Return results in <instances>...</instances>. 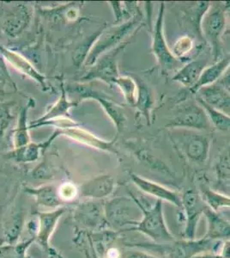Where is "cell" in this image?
<instances>
[{"instance_id": "cell-1", "label": "cell", "mask_w": 230, "mask_h": 258, "mask_svg": "<svg viewBox=\"0 0 230 258\" xmlns=\"http://www.w3.org/2000/svg\"><path fill=\"white\" fill-rule=\"evenodd\" d=\"M169 137L174 148L189 161L202 164L209 158L211 140L201 131L172 128L169 130Z\"/></svg>"}, {"instance_id": "cell-2", "label": "cell", "mask_w": 230, "mask_h": 258, "mask_svg": "<svg viewBox=\"0 0 230 258\" xmlns=\"http://www.w3.org/2000/svg\"><path fill=\"white\" fill-rule=\"evenodd\" d=\"M227 26L226 9L223 3L210 4L201 23L202 38L210 47L213 61L223 57L222 36Z\"/></svg>"}, {"instance_id": "cell-3", "label": "cell", "mask_w": 230, "mask_h": 258, "mask_svg": "<svg viewBox=\"0 0 230 258\" xmlns=\"http://www.w3.org/2000/svg\"><path fill=\"white\" fill-rule=\"evenodd\" d=\"M142 13H138L125 23L116 24L106 30L105 32L102 33L96 39L91 53L88 55L87 64H93L99 59L100 56L123 44V41L125 38L134 34L139 29L142 25Z\"/></svg>"}, {"instance_id": "cell-4", "label": "cell", "mask_w": 230, "mask_h": 258, "mask_svg": "<svg viewBox=\"0 0 230 258\" xmlns=\"http://www.w3.org/2000/svg\"><path fill=\"white\" fill-rule=\"evenodd\" d=\"M141 205L143 209V217L132 230L142 233L159 244L175 242V238L165 221L163 202L157 200L154 205L149 208H146L142 202Z\"/></svg>"}, {"instance_id": "cell-5", "label": "cell", "mask_w": 230, "mask_h": 258, "mask_svg": "<svg viewBox=\"0 0 230 258\" xmlns=\"http://www.w3.org/2000/svg\"><path fill=\"white\" fill-rule=\"evenodd\" d=\"M169 128H185L209 131L211 128L206 112L198 101H186L178 105L166 124Z\"/></svg>"}, {"instance_id": "cell-6", "label": "cell", "mask_w": 230, "mask_h": 258, "mask_svg": "<svg viewBox=\"0 0 230 258\" xmlns=\"http://www.w3.org/2000/svg\"><path fill=\"white\" fill-rule=\"evenodd\" d=\"M108 220L114 227L131 226L134 228L143 217L141 201L131 194V197L112 200L106 207Z\"/></svg>"}, {"instance_id": "cell-7", "label": "cell", "mask_w": 230, "mask_h": 258, "mask_svg": "<svg viewBox=\"0 0 230 258\" xmlns=\"http://www.w3.org/2000/svg\"><path fill=\"white\" fill-rule=\"evenodd\" d=\"M165 3H160L158 16L152 29L151 51L156 60L163 71L179 70L183 66L172 53L164 33Z\"/></svg>"}, {"instance_id": "cell-8", "label": "cell", "mask_w": 230, "mask_h": 258, "mask_svg": "<svg viewBox=\"0 0 230 258\" xmlns=\"http://www.w3.org/2000/svg\"><path fill=\"white\" fill-rule=\"evenodd\" d=\"M181 201L186 217L184 236L186 239H194L196 238L198 222L208 206L203 199L201 194L198 193L196 189L185 191L181 196Z\"/></svg>"}, {"instance_id": "cell-9", "label": "cell", "mask_w": 230, "mask_h": 258, "mask_svg": "<svg viewBox=\"0 0 230 258\" xmlns=\"http://www.w3.org/2000/svg\"><path fill=\"white\" fill-rule=\"evenodd\" d=\"M223 242L203 237L194 239L175 241L169 249L170 258H192L204 253H217Z\"/></svg>"}, {"instance_id": "cell-10", "label": "cell", "mask_w": 230, "mask_h": 258, "mask_svg": "<svg viewBox=\"0 0 230 258\" xmlns=\"http://www.w3.org/2000/svg\"><path fill=\"white\" fill-rule=\"evenodd\" d=\"M125 47V43H123L111 50L109 53L103 54L84 79L86 80H100L110 85H115L117 79L120 76L118 70V56Z\"/></svg>"}, {"instance_id": "cell-11", "label": "cell", "mask_w": 230, "mask_h": 258, "mask_svg": "<svg viewBox=\"0 0 230 258\" xmlns=\"http://www.w3.org/2000/svg\"><path fill=\"white\" fill-rule=\"evenodd\" d=\"M131 179L135 186L146 195H149L162 202L171 203L178 208H182L181 196L176 191L172 190L149 179L142 177L137 174H131Z\"/></svg>"}, {"instance_id": "cell-12", "label": "cell", "mask_w": 230, "mask_h": 258, "mask_svg": "<svg viewBox=\"0 0 230 258\" xmlns=\"http://www.w3.org/2000/svg\"><path fill=\"white\" fill-rule=\"evenodd\" d=\"M76 91L79 94L82 95L83 98H87V97L94 98L97 102H99L112 121L114 122V126H116L117 132L120 133L122 131L126 117H125V111L121 106L119 105L118 103L108 98V97L103 96L101 92L93 91L85 86L79 85L78 86Z\"/></svg>"}, {"instance_id": "cell-13", "label": "cell", "mask_w": 230, "mask_h": 258, "mask_svg": "<svg viewBox=\"0 0 230 258\" xmlns=\"http://www.w3.org/2000/svg\"><path fill=\"white\" fill-rule=\"evenodd\" d=\"M196 97L214 109L224 112L230 108V94L227 89L219 82L198 90Z\"/></svg>"}, {"instance_id": "cell-14", "label": "cell", "mask_w": 230, "mask_h": 258, "mask_svg": "<svg viewBox=\"0 0 230 258\" xmlns=\"http://www.w3.org/2000/svg\"><path fill=\"white\" fill-rule=\"evenodd\" d=\"M207 68V59L198 57L185 63L173 76V81L179 83L189 90L198 83L203 72Z\"/></svg>"}, {"instance_id": "cell-15", "label": "cell", "mask_w": 230, "mask_h": 258, "mask_svg": "<svg viewBox=\"0 0 230 258\" xmlns=\"http://www.w3.org/2000/svg\"><path fill=\"white\" fill-rule=\"evenodd\" d=\"M207 220V232L204 237L211 240H230V221L221 217L218 212L214 211L209 207L204 211Z\"/></svg>"}, {"instance_id": "cell-16", "label": "cell", "mask_w": 230, "mask_h": 258, "mask_svg": "<svg viewBox=\"0 0 230 258\" xmlns=\"http://www.w3.org/2000/svg\"><path fill=\"white\" fill-rule=\"evenodd\" d=\"M203 46L198 44V40L192 35H182L176 40L171 48L175 58L182 64L191 61L199 57Z\"/></svg>"}, {"instance_id": "cell-17", "label": "cell", "mask_w": 230, "mask_h": 258, "mask_svg": "<svg viewBox=\"0 0 230 258\" xmlns=\"http://www.w3.org/2000/svg\"><path fill=\"white\" fill-rule=\"evenodd\" d=\"M230 66V53H227L217 61L214 62L210 67H207L202 74L198 83L192 87L190 91L192 94H196L198 90L218 82L224 75Z\"/></svg>"}, {"instance_id": "cell-18", "label": "cell", "mask_w": 230, "mask_h": 258, "mask_svg": "<svg viewBox=\"0 0 230 258\" xmlns=\"http://www.w3.org/2000/svg\"><path fill=\"white\" fill-rule=\"evenodd\" d=\"M215 174L214 190L230 197V146L220 153L215 164Z\"/></svg>"}, {"instance_id": "cell-19", "label": "cell", "mask_w": 230, "mask_h": 258, "mask_svg": "<svg viewBox=\"0 0 230 258\" xmlns=\"http://www.w3.org/2000/svg\"><path fill=\"white\" fill-rule=\"evenodd\" d=\"M60 134H64V135L70 136L72 139L82 141V142H85L89 146L96 147L97 149L107 151L109 153H117L116 149L114 148V143L116 141V139H114L113 141H102L101 139L97 138L90 133L78 128V127H74V126L59 131V135Z\"/></svg>"}, {"instance_id": "cell-20", "label": "cell", "mask_w": 230, "mask_h": 258, "mask_svg": "<svg viewBox=\"0 0 230 258\" xmlns=\"http://www.w3.org/2000/svg\"><path fill=\"white\" fill-rule=\"evenodd\" d=\"M115 182L109 175L100 176L82 186V194L88 197L103 198L114 191Z\"/></svg>"}, {"instance_id": "cell-21", "label": "cell", "mask_w": 230, "mask_h": 258, "mask_svg": "<svg viewBox=\"0 0 230 258\" xmlns=\"http://www.w3.org/2000/svg\"><path fill=\"white\" fill-rule=\"evenodd\" d=\"M138 85V92H137V101L135 104V108L137 113L146 120L148 125L151 122L152 110L154 109V97L152 93L151 89L149 85L142 81L137 80Z\"/></svg>"}, {"instance_id": "cell-22", "label": "cell", "mask_w": 230, "mask_h": 258, "mask_svg": "<svg viewBox=\"0 0 230 258\" xmlns=\"http://www.w3.org/2000/svg\"><path fill=\"white\" fill-rule=\"evenodd\" d=\"M30 21V13L25 6H18L5 20V32L11 36H17L24 31Z\"/></svg>"}, {"instance_id": "cell-23", "label": "cell", "mask_w": 230, "mask_h": 258, "mask_svg": "<svg viewBox=\"0 0 230 258\" xmlns=\"http://www.w3.org/2000/svg\"><path fill=\"white\" fill-rule=\"evenodd\" d=\"M0 51L6 59L14 66L15 68H18V70L22 71L24 74H28L34 80H37L39 83H41V85H43V77L41 76V74H39L38 72L35 70V68L24 59V57L6 48H1Z\"/></svg>"}, {"instance_id": "cell-24", "label": "cell", "mask_w": 230, "mask_h": 258, "mask_svg": "<svg viewBox=\"0 0 230 258\" xmlns=\"http://www.w3.org/2000/svg\"><path fill=\"white\" fill-rule=\"evenodd\" d=\"M59 135L58 131L55 132V134L51 137V138L47 141V143L45 144H29L24 146V147H20V148H17L15 149L14 152L12 153V157L13 159H16L17 161L20 162H32L35 161L36 159H38L39 155H40V151L41 148H45L47 147L51 141L55 139L57 135Z\"/></svg>"}, {"instance_id": "cell-25", "label": "cell", "mask_w": 230, "mask_h": 258, "mask_svg": "<svg viewBox=\"0 0 230 258\" xmlns=\"http://www.w3.org/2000/svg\"><path fill=\"white\" fill-rule=\"evenodd\" d=\"M199 104L206 112L207 116L210 120L211 126L220 131H230V115L219 109H214L210 105L204 103L203 101L196 97Z\"/></svg>"}, {"instance_id": "cell-26", "label": "cell", "mask_w": 230, "mask_h": 258, "mask_svg": "<svg viewBox=\"0 0 230 258\" xmlns=\"http://www.w3.org/2000/svg\"><path fill=\"white\" fill-rule=\"evenodd\" d=\"M202 197L207 206L214 211L218 212L221 209H230V197L210 188H202Z\"/></svg>"}, {"instance_id": "cell-27", "label": "cell", "mask_w": 230, "mask_h": 258, "mask_svg": "<svg viewBox=\"0 0 230 258\" xmlns=\"http://www.w3.org/2000/svg\"><path fill=\"white\" fill-rule=\"evenodd\" d=\"M76 105L75 103H70L69 101H67L66 97H65V92L63 90L62 92V97H60V99L58 100V103H56L55 105L53 106V108L50 109L49 111L46 113V114L44 115L43 117H41V119L36 120L35 122L31 124L29 127H37L40 124L46 122L47 120H53V119H58L62 115L66 114L68 110L73 107V106Z\"/></svg>"}, {"instance_id": "cell-28", "label": "cell", "mask_w": 230, "mask_h": 258, "mask_svg": "<svg viewBox=\"0 0 230 258\" xmlns=\"http://www.w3.org/2000/svg\"><path fill=\"white\" fill-rule=\"evenodd\" d=\"M115 85L120 89L126 103L134 107L138 92L137 80L131 76H120L117 79Z\"/></svg>"}, {"instance_id": "cell-29", "label": "cell", "mask_w": 230, "mask_h": 258, "mask_svg": "<svg viewBox=\"0 0 230 258\" xmlns=\"http://www.w3.org/2000/svg\"><path fill=\"white\" fill-rule=\"evenodd\" d=\"M64 209H58L54 213L44 214L41 216V224H40V232H39V239L41 243L45 245L47 243V239L50 234L53 231V228L57 223L58 218L64 213Z\"/></svg>"}, {"instance_id": "cell-30", "label": "cell", "mask_w": 230, "mask_h": 258, "mask_svg": "<svg viewBox=\"0 0 230 258\" xmlns=\"http://www.w3.org/2000/svg\"><path fill=\"white\" fill-rule=\"evenodd\" d=\"M35 195L39 204L46 207H56L59 205L61 199L58 195V190L53 186H44L37 189H28Z\"/></svg>"}, {"instance_id": "cell-31", "label": "cell", "mask_w": 230, "mask_h": 258, "mask_svg": "<svg viewBox=\"0 0 230 258\" xmlns=\"http://www.w3.org/2000/svg\"><path fill=\"white\" fill-rule=\"evenodd\" d=\"M31 103H32V101H30L29 104L21 111L18 126H17V129L15 131V149L20 148V147H24V146L29 144V132H28V126H27L26 123L28 110H29V106L31 105Z\"/></svg>"}, {"instance_id": "cell-32", "label": "cell", "mask_w": 230, "mask_h": 258, "mask_svg": "<svg viewBox=\"0 0 230 258\" xmlns=\"http://www.w3.org/2000/svg\"><path fill=\"white\" fill-rule=\"evenodd\" d=\"M136 155L140 161L143 162V164H146L147 166L151 168L152 170L162 171L163 173L173 176L172 171L166 164L159 160L158 158H156L154 155L150 154L147 150L139 148L138 151H137Z\"/></svg>"}, {"instance_id": "cell-33", "label": "cell", "mask_w": 230, "mask_h": 258, "mask_svg": "<svg viewBox=\"0 0 230 258\" xmlns=\"http://www.w3.org/2000/svg\"><path fill=\"white\" fill-rule=\"evenodd\" d=\"M11 109L12 105L10 103H0V137L3 136L12 120Z\"/></svg>"}, {"instance_id": "cell-34", "label": "cell", "mask_w": 230, "mask_h": 258, "mask_svg": "<svg viewBox=\"0 0 230 258\" xmlns=\"http://www.w3.org/2000/svg\"><path fill=\"white\" fill-rule=\"evenodd\" d=\"M76 193H78V189L71 183H64L58 189V195L60 199L65 200V201L75 198Z\"/></svg>"}, {"instance_id": "cell-35", "label": "cell", "mask_w": 230, "mask_h": 258, "mask_svg": "<svg viewBox=\"0 0 230 258\" xmlns=\"http://www.w3.org/2000/svg\"><path fill=\"white\" fill-rule=\"evenodd\" d=\"M0 82L12 85V87L16 88V85L12 81V77L10 75L9 72L6 68V63L4 61L3 57L1 56H0Z\"/></svg>"}, {"instance_id": "cell-36", "label": "cell", "mask_w": 230, "mask_h": 258, "mask_svg": "<svg viewBox=\"0 0 230 258\" xmlns=\"http://www.w3.org/2000/svg\"><path fill=\"white\" fill-rule=\"evenodd\" d=\"M223 87L227 89V91H230V66L229 68H227L224 75L222 76L221 80L218 81Z\"/></svg>"}, {"instance_id": "cell-37", "label": "cell", "mask_w": 230, "mask_h": 258, "mask_svg": "<svg viewBox=\"0 0 230 258\" xmlns=\"http://www.w3.org/2000/svg\"><path fill=\"white\" fill-rule=\"evenodd\" d=\"M220 255L223 258H230V240L224 241L222 243L221 249H220Z\"/></svg>"}, {"instance_id": "cell-38", "label": "cell", "mask_w": 230, "mask_h": 258, "mask_svg": "<svg viewBox=\"0 0 230 258\" xmlns=\"http://www.w3.org/2000/svg\"><path fill=\"white\" fill-rule=\"evenodd\" d=\"M225 9H226V19H227V26L225 30V35H230V1L223 2Z\"/></svg>"}, {"instance_id": "cell-39", "label": "cell", "mask_w": 230, "mask_h": 258, "mask_svg": "<svg viewBox=\"0 0 230 258\" xmlns=\"http://www.w3.org/2000/svg\"><path fill=\"white\" fill-rule=\"evenodd\" d=\"M126 258H158L156 255H151L149 253L143 252V251H135V252L129 254Z\"/></svg>"}, {"instance_id": "cell-40", "label": "cell", "mask_w": 230, "mask_h": 258, "mask_svg": "<svg viewBox=\"0 0 230 258\" xmlns=\"http://www.w3.org/2000/svg\"><path fill=\"white\" fill-rule=\"evenodd\" d=\"M192 258H223L218 253H204Z\"/></svg>"}, {"instance_id": "cell-41", "label": "cell", "mask_w": 230, "mask_h": 258, "mask_svg": "<svg viewBox=\"0 0 230 258\" xmlns=\"http://www.w3.org/2000/svg\"><path fill=\"white\" fill-rule=\"evenodd\" d=\"M120 253L117 249H110L108 251V258H119Z\"/></svg>"}]
</instances>
